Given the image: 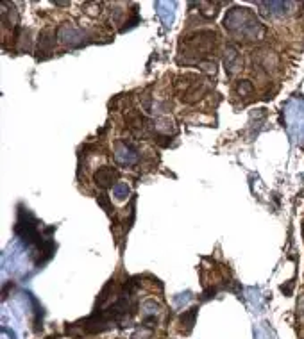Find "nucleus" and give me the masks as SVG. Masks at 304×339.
Wrapping results in <instances>:
<instances>
[{
	"mask_svg": "<svg viewBox=\"0 0 304 339\" xmlns=\"http://www.w3.org/2000/svg\"><path fill=\"white\" fill-rule=\"evenodd\" d=\"M240 54L234 47H228L226 50V71H228L229 75H232L236 70H240Z\"/></svg>",
	"mask_w": 304,
	"mask_h": 339,
	"instance_id": "obj_5",
	"label": "nucleus"
},
{
	"mask_svg": "<svg viewBox=\"0 0 304 339\" xmlns=\"http://www.w3.org/2000/svg\"><path fill=\"white\" fill-rule=\"evenodd\" d=\"M299 311H301V314H304V298L301 300V303H299Z\"/></svg>",
	"mask_w": 304,
	"mask_h": 339,
	"instance_id": "obj_10",
	"label": "nucleus"
},
{
	"mask_svg": "<svg viewBox=\"0 0 304 339\" xmlns=\"http://www.w3.org/2000/svg\"><path fill=\"white\" fill-rule=\"evenodd\" d=\"M54 43H56V34H52L50 31H43L40 34V52L49 54L52 52Z\"/></svg>",
	"mask_w": 304,
	"mask_h": 339,
	"instance_id": "obj_6",
	"label": "nucleus"
},
{
	"mask_svg": "<svg viewBox=\"0 0 304 339\" xmlns=\"http://www.w3.org/2000/svg\"><path fill=\"white\" fill-rule=\"evenodd\" d=\"M129 193H131L129 186L124 182H116L115 187H113V195H115L116 200H125V198L129 196Z\"/></svg>",
	"mask_w": 304,
	"mask_h": 339,
	"instance_id": "obj_7",
	"label": "nucleus"
},
{
	"mask_svg": "<svg viewBox=\"0 0 304 339\" xmlns=\"http://www.w3.org/2000/svg\"><path fill=\"white\" fill-rule=\"evenodd\" d=\"M95 182H97V186L100 187H115V182L116 178H118V171H116L115 168H111V166H102V168H98L97 171H95Z\"/></svg>",
	"mask_w": 304,
	"mask_h": 339,
	"instance_id": "obj_4",
	"label": "nucleus"
},
{
	"mask_svg": "<svg viewBox=\"0 0 304 339\" xmlns=\"http://www.w3.org/2000/svg\"><path fill=\"white\" fill-rule=\"evenodd\" d=\"M115 159L120 165H134L136 159H138L136 148L127 141H118L115 145Z\"/></svg>",
	"mask_w": 304,
	"mask_h": 339,
	"instance_id": "obj_2",
	"label": "nucleus"
},
{
	"mask_svg": "<svg viewBox=\"0 0 304 339\" xmlns=\"http://www.w3.org/2000/svg\"><path fill=\"white\" fill-rule=\"evenodd\" d=\"M58 38L61 43L70 45V47H76L80 43L82 40V31L77 29L76 25H70V23H65L58 29Z\"/></svg>",
	"mask_w": 304,
	"mask_h": 339,
	"instance_id": "obj_3",
	"label": "nucleus"
},
{
	"mask_svg": "<svg viewBox=\"0 0 304 339\" xmlns=\"http://www.w3.org/2000/svg\"><path fill=\"white\" fill-rule=\"evenodd\" d=\"M236 91L241 95V97H247V95H250L252 91H254V86H252L250 80H240L238 86H236Z\"/></svg>",
	"mask_w": 304,
	"mask_h": 339,
	"instance_id": "obj_8",
	"label": "nucleus"
},
{
	"mask_svg": "<svg viewBox=\"0 0 304 339\" xmlns=\"http://www.w3.org/2000/svg\"><path fill=\"white\" fill-rule=\"evenodd\" d=\"M195 312H197V309H190V312H188V314H183V318H181V321H183V323H188V329H192V327H193V321H195Z\"/></svg>",
	"mask_w": 304,
	"mask_h": 339,
	"instance_id": "obj_9",
	"label": "nucleus"
},
{
	"mask_svg": "<svg viewBox=\"0 0 304 339\" xmlns=\"http://www.w3.org/2000/svg\"><path fill=\"white\" fill-rule=\"evenodd\" d=\"M224 27L231 32L241 34L243 38H258L263 34V27L256 20V16L245 7L231 9L224 20Z\"/></svg>",
	"mask_w": 304,
	"mask_h": 339,
	"instance_id": "obj_1",
	"label": "nucleus"
}]
</instances>
